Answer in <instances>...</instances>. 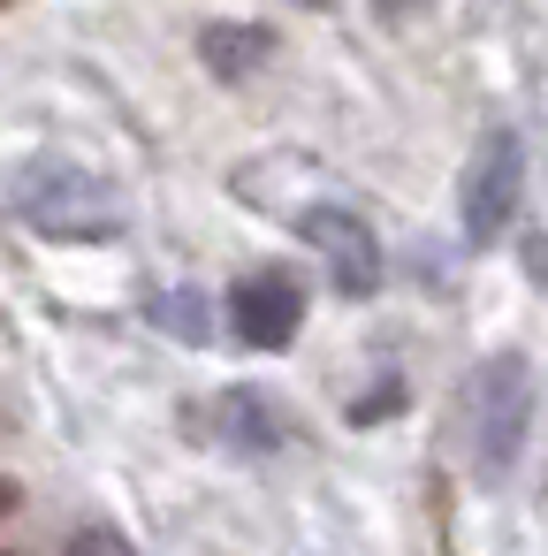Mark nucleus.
Returning <instances> with one entry per match:
<instances>
[{"label":"nucleus","mask_w":548,"mask_h":556,"mask_svg":"<svg viewBox=\"0 0 548 556\" xmlns=\"http://www.w3.org/2000/svg\"><path fill=\"white\" fill-rule=\"evenodd\" d=\"M533 427V366L518 351H495L472 381H464V434H472V465L480 480H502L525 450Z\"/></svg>","instance_id":"f257e3e1"},{"label":"nucleus","mask_w":548,"mask_h":556,"mask_svg":"<svg viewBox=\"0 0 548 556\" xmlns=\"http://www.w3.org/2000/svg\"><path fill=\"white\" fill-rule=\"evenodd\" d=\"M518 191H525V153L510 130H487L472 146V168H464V191H457V214H464V237L472 244H495L518 214Z\"/></svg>","instance_id":"f03ea898"},{"label":"nucleus","mask_w":548,"mask_h":556,"mask_svg":"<svg viewBox=\"0 0 548 556\" xmlns=\"http://www.w3.org/2000/svg\"><path fill=\"white\" fill-rule=\"evenodd\" d=\"M297 237L328 260V282L343 298H373L381 290V244H373L366 214H351V206H305L297 214Z\"/></svg>","instance_id":"7ed1b4c3"},{"label":"nucleus","mask_w":548,"mask_h":556,"mask_svg":"<svg viewBox=\"0 0 548 556\" xmlns=\"http://www.w3.org/2000/svg\"><path fill=\"white\" fill-rule=\"evenodd\" d=\"M305 320V290L290 275H252L229 290V328L244 336V351H282Z\"/></svg>","instance_id":"20e7f679"},{"label":"nucleus","mask_w":548,"mask_h":556,"mask_svg":"<svg viewBox=\"0 0 548 556\" xmlns=\"http://www.w3.org/2000/svg\"><path fill=\"white\" fill-rule=\"evenodd\" d=\"M267 47H275V31H267V24H206V31H199L206 70H214V77H229V85H237V77H252V70L267 62Z\"/></svg>","instance_id":"39448f33"},{"label":"nucleus","mask_w":548,"mask_h":556,"mask_svg":"<svg viewBox=\"0 0 548 556\" xmlns=\"http://www.w3.org/2000/svg\"><path fill=\"white\" fill-rule=\"evenodd\" d=\"M221 419H229V434H237V442H252V450L282 442V427H275V404H267L259 389H229V396H221Z\"/></svg>","instance_id":"423d86ee"},{"label":"nucleus","mask_w":548,"mask_h":556,"mask_svg":"<svg viewBox=\"0 0 548 556\" xmlns=\"http://www.w3.org/2000/svg\"><path fill=\"white\" fill-rule=\"evenodd\" d=\"M161 320H168V328H183L191 343H206V305H199L191 290H183V298H168V305H161Z\"/></svg>","instance_id":"0eeeda50"},{"label":"nucleus","mask_w":548,"mask_h":556,"mask_svg":"<svg viewBox=\"0 0 548 556\" xmlns=\"http://www.w3.org/2000/svg\"><path fill=\"white\" fill-rule=\"evenodd\" d=\"M16 510V480H0V518H9Z\"/></svg>","instance_id":"6e6552de"},{"label":"nucleus","mask_w":548,"mask_h":556,"mask_svg":"<svg viewBox=\"0 0 548 556\" xmlns=\"http://www.w3.org/2000/svg\"><path fill=\"white\" fill-rule=\"evenodd\" d=\"M381 9H388V16H404V9H419V0H381Z\"/></svg>","instance_id":"1a4fd4ad"},{"label":"nucleus","mask_w":548,"mask_h":556,"mask_svg":"<svg viewBox=\"0 0 548 556\" xmlns=\"http://www.w3.org/2000/svg\"><path fill=\"white\" fill-rule=\"evenodd\" d=\"M305 9H328V0H305Z\"/></svg>","instance_id":"9d476101"}]
</instances>
